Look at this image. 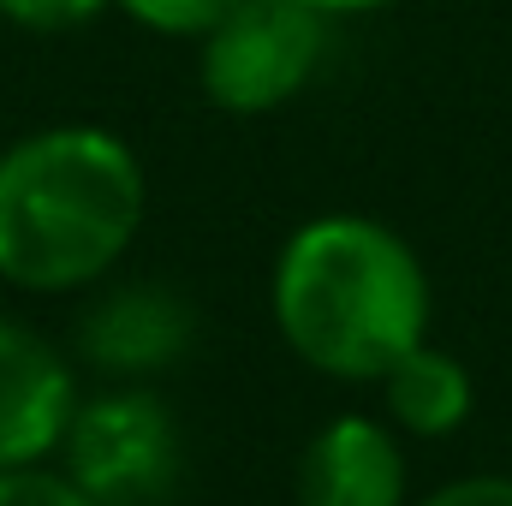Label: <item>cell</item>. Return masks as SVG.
I'll list each match as a JSON object with an SVG mask.
<instances>
[{
  "instance_id": "cell-2",
  "label": "cell",
  "mask_w": 512,
  "mask_h": 506,
  "mask_svg": "<svg viewBox=\"0 0 512 506\" xmlns=\"http://www.w3.org/2000/svg\"><path fill=\"white\" fill-rule=\"evenodd\" d=\"M143 167L102 126H48L0 155V280L72 292L102 280L143 227Z\"/></svg>"
},
{
  "instance_id": "cell-9",
  "label": "cell",
  "mask_w": 512,
  "mask_h": 506,
  "mask_svg": "<svg viewBox=\"0 0 512 506\" xmlns=\"http://www.w3.org/2000/svg\"><path fill=\"white\" fill-rule=\"evenodd\" d=\"M126 18H137L143 30L155 36H173V42H203L227 12H239L245 0H114Z\"/></svg>"
},
{
  "instance_id": "cell-7",
  "label": "cell",
  "mask_w": 512,
  "mask_h": 506,
  "mask_svg": "<svg viewBox=\"0 0 512 506\" xmlns=\"http://www.w3.org/2000/svg\"><path fill=\"white\" fill-rule=\"evenodd\" d=\"M191 346V310L167 286H120L84 316V352L102 370H161Z\"/></svg>"
},
{
  "instance_id": "cell-5",
  "label": "cell",
  "mask_w": 512,
  "mask_h": 506,
  "mask_svg": "<svg viewBox=\"0 0 512 506\" xmlns=\"http://www.w3.org/2000/svg\"><path fill=\"white\" fill-rule=\"evenodd\" d=\"M72 411L78 393L60 352L24 322L0 316V471L42 465V453L66 441Z\"/></svg>"
},
{
  "instance_id": "cell-4",
  "label": "cell",
  "mask_w": 512,
  "mask_h": 506,
  "mask_svg": "<svg viewBox=\"0 0 512 506\" xmlns=\"http://www.w3.org/2000/svg\"><path fill=\"white\" fill-rule=\"evenodd\" d=\"M66 477L102 506H155L185 465L179 429L155 393H102L66 423Z\"/></svg>"
},
{
  "instance_id": "cell-10",
  "label": "cell",
  "mask_w": 512,
  "mask_h": 506,
  "mask_svg": "<svg viewBox=\"0 0 512 506\" xmlns=\"http://www.w3.org/2000/svg\"><path fill=\"white\" fill-rule=\"evenodd\" d=\"M108 6L114 0H0V18L30 36H66V30H84L90 18H102Z\"/></svg>"
},
{
  "instance_id": "cell-6",
  "label": "cell",
  "mask_w": 512,
  "mask_h": 506,
  "mask_svg": "<svg viewBox=\"0 0 512 506\" xmlns=\"http://www.w3.org/2000/svg\"><path fill=\"white\" fill-rule=\"evenodd\" d=\"M405 459L382 423L334 417L298 459V506H399Z\"/></svg>"
},
{
  "instance_id": "cell-1",
  "label": "cell",
  "mask_w": 512,
  "mask_h": 506,
  "mask_svg": "<svg viewBox=\"0 0 512 506\" xmlns=\"http://www.w3.org/2000/svg\"><path fill=\"white\" fill-rule=\"evenodd\" d=\"M274 322L286 346L340 381H382L429 328L417 251L370 215H316L274 262Z\"/></svg>"
},
{
  "instance_id": "cell-12",
  "label": "cell",
  "mask_w": 512,
  "mask_h": 506,
  "mask_svg": "<svg viewBox=\"0 0 512 506\" xmlns=\"http://www.w3.org/2000/svg\"><path fill=\"white\" fill-rule=\"evenodd\" d=\"M423 506H512V477H465L435 489Z\"/></svg>"
},
{
  "instance_id": "cell-11",
  "label": "cell",
  "mask_w": 512,
  "mask_h": 506,
  "mask_svg": "<svg viewBox=\"0 0 512 506\" xmlns=\"http://www.w3.org/2000/svg\"><path fill=\"white\" fill-rule=\"evenodd\" d=\"M0 506H102V501L84 495L72 477H54L42 465H18V471H0Z\"/></svg>"
},
{
  "instance_id": "cell-13",
  "label": "cell",
  "mask_w": 512,
  "mask_h": 506,
  "mask_svg": "<svg viewBox=\"0 0 512 506\" xmlns=\"http://www.w3.org/2000/svg\"><path fill=\"white\" fill-rule=\"evenodd\" d=\"M304 6H316V12H328V18H352V12H382L393 0H304Z\"/></svg>"
},
{
  "instance_id": "cell-8",
  "label": "cell",
  "mask_w": 512,
  "mask_h": 506,
  "mask_svg": "<svg viewBox=\"0 0 512 506\" xmlns=\"http://www.w3.org/2000/svg\"><path fill=\"white\" fill-rule=\"evenodd\" d=\"M382 393H387L393 423L411 429V435H453L471 417V376H465V364L435 352V346H411L382 376Z\"/></svg>"
},
{
  "instance_id": "cell-3",
  "label": "cell",
  "mask_w": 512,
  "mask_h": 506,
  "mask_svg": "<svg viewBox=\"0 0 512 506\" xmlns=\"http://www.w3.org/2000/svg\"><path fill=\"white\" fill-rule=\"evenodd\" d=\"M328 24L304 0H245L197 42L203 96L239 120L286 108L328 60Z\"/></svg>"
}]
</instances>
